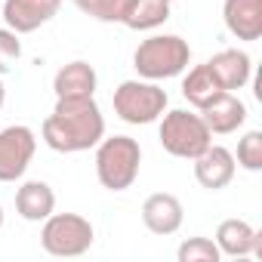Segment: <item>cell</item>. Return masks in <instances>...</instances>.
Here are the masks:
<instances>
[{"instance_id": "6da1fadb", "label": "cell", "mask_w": 262, "mask_h": 262, "mask_svg": "<svg viewBox=\"0 0 262 262\" xmlns=\"http://www.w3.org/2000/svg\"><path fill=\"white\" fill-rule=\"evenodd\" d=\"M43 142L53 151H86L105 136V117L93 96H62L43 120Z\"/></svg>"}, {"instance_id": "7a4b0ae2", "label": "cell", "mask_w": 262, "mask_h": 262, "mask_svg": "<svg viewBox=\"0 0 262 262\" xmlns=\"http://www.w3.org/2000/svg\"><path fill=\"white\" fill-rule=\"evenodd\" d=\"M139 164H142V148L136 139L129 136H108L99 139L96 148V176L102 182V188L108 191H126L139 176Z\"/></svg>"}, {"instance_id": "3957f363", "label": "cell", "mask_w": 262, "mask_h": 262, "mask_svg": "<svg viewBox=\"0 0 262 262\" xmlns=\"http://www.w3.org/2000/svg\"><path fill=\"white\" fill-rule=\"evenodd\" d=\"M191 50L179 34H155L148 40H142L133 53V65L145 80H164V77H176L188 68Z\"/></svg>"}, {"instance_id": "277c9868", "label": "cell", "mask_w": 262, "mask_h": 262, "mask_svg": "<svg viewBox=\"0 0 262 262\" xmlns=\"http://www.w3.org/2000/svg\"><path fill=\"white\" fill-rule=\"evenodd\" d=\"M210 142H213V133H210V126L204 123L201 114L185 111V108H176V111L164 114V120H161V145L173 158L191 161Z\"/></svg>"}, {"instance_id": "5b68a950", "label": "cell", "mask_w": 262, "mask_h": 262, "mask_svg": "<svg viewBox=\"0 0 262 262\" xmlns=\"http://www.w3.org/2000/svg\"><path fill=\"white\" fill-rule=\"evenodd\" d=\"M93 225L77 213H50L43 219L40 244L50 256H83L93 247Z\"/></svg>"}, {"instance_id": "8992f818", "label": "cell", "mask_w": 262, "mask_h": 262, "mask_svg": "<svg viewBox=\"0 0 262 262\" xmlns=\"http://www.w3.org/2000/svg\"><path fill=\"white\" fill-rule=\"evenodd\" d=\"M167 93L151 80H123L114 90V111L126 123H151L164 114Z\"/></svg>"}, {"instance_id": "52a82bcc", "label": "cell", "mask_w": 262, "mask_h": 262, "mask_svg": "<svg viewBox=\"0 0 262 262\" xmlns=\"http://www.w3.org/2000/svg\"><path fill=\"white\" fill-rule=\"evenodd\" d=\"M34 148H37V139L28 126L16 123L0 129V182H16L28 170Z\"/></svg>"}, {"instance_id": "ba28073f", "label": "cell", "mask_w": 262, "mask_h": 262, "mask_svg": "<svg viewBox=\"0 0 262 262\" xmlns=\"http://www.w3.org/2000/svg\"><path fill=\"white\" fill-rule=\"evenodd\" d=\"M191 161H194V179L204 188H210V191H219V188H225L234 179V155L228 148H222V145H213L210 142Z\"/></svg>"}, {"instance_id": "9c48e42d", "label": "cell", "mask_w": 262, "mask_h": 262, "mask_svg": "<svg viewBox=\"0 0 262 262\" xmlns=\"http://www.w3.org/2000/svg\"><path fill=\"white\" fill-rule=\"evenodd\" d=\"M182 213H185L182 210V201L176 194H170V191H155L142 204V222H145V228L151 234H161V237L179 231Z\"/></svg>"}, {"instance_id": "30bf717a", "label": "cell", "mask_w": 262, "mask_h": 262, "mask_svg": "<svg viewBox=\"0 0 262 262\" xmlns=\"http://www.w3.org/2000/svg\"><path fill=\"white\" fill-rule=\"evenodd\" d=\"M216 247H219V253L234 256V259L262 256V234L244 219H225L216 228Z\"/></svg>"}, {"instance_id": "8fae6325", "label": "cell", "mask_w": 262, "mask_h": 262, "mask_svg": "<svg viewBox=\"0 0 262 262\" xmlns=\"http://www.w3.org/2000/svg\"><path fill=\"white\" fill-rule=\"evenodd\" d=\"M62 7V0H7L4 4V19L16 34H28L50 22Z\"/></svg>"}, {"instance_id": "7c38bea8", "label": "cell", "mask_w": 262, "mask_h": 262, "mask_svg": "<svg viewBox=\"0 0 262 262\" xmlns=\"http://www.w3.org/2000/svg\"><path fill=\"white\" fill-rule=\"evenodd\" d=\"M201 117L210 126V133H234V129L247 120V105L231 90H222L216 99H210L201 108Z\"/></svg>"}, {"instance_id": "4fadbf2b", "label": "cell", "mask_w": 262, "mask_h": 262, "mask_svg": "<svg viewBox=\"0 0 262 262\" xmlns=\"http://www.w3.org/2000/svg\"><path fill=\"white\" fill-rule=\"evenodd\" d=\"M222 16L237 40L262 37V0H225Z\"/></svg>"}, {"instance_id": "5bb4252c", "label": "cell", "mask_w": 262, "mask_h": 262, "mask_svg": "<svg viewBox=\"0 0 262 262\" xmlns=\"http://www.w3.org/2000/svg\"><path fill=\"white\" fill-rule=\"evenodd\" d=\"M96 68L83 59H74L68 65H62L53 77V90H56V99L62 96H93L96 93Z\"/></svg>"}, {"instance_id": "9a60e30c", "label": "cell", "mask_w": 262, "mask_h": 262, "mask_svg": "<svg viewBox=\"0 0 262 262\" xmlns=\"http://www.w3.org/2000/svg\"><path fill=\"white\" fill-rule=\"evenodd\" d=\"M207 65L222 90H241L250 80V56L244 50H219Z\"/></svg>"}, {"instance_id": "2e32d148", "label": "cell", "mask_w": 262, "mask_h": 262, "mask_svg": "<svg viewBox=\"0 0 262 262\" xmlns=\"http://www.w3.org/2000/svg\"><path fill=\"white\" fill-rule=\"evenodd\" d=\"M16 210H19V216L28 219V222H43V219L56 210V194H53V188H50L47 182L31 179V182H25V185L16 191Z\"/></svg>"}, {"instance_id": "e0dca14e", "label": "cell", "mask_w": 262, "mask_h": 262, "mask_svg": "<svg viewBox=\"0 0 262 262\" xmlns=\"http://www.w3.org/2000/svg\"><path fill=\"white\" fill-rule=\"evenodd\" d=\"M222 93V86H219V80L213 77V71H210V65L204 62V65H194L188 74H185V80H182V96L201 111L210 99H216Z\"/></svg>"}, {"instance_id": "ac0fdd59", "label": "cell", "mask_w": 262, "mask_h": 262, "mask_svg": "<svg viewBox=\"0 0 262 262\" xmlns=\"http://www.w3.org/2000/svg\"><path fill=\"white\" fill-rule=\"evenodd\" d=\"M167 19H170V0H133L123 25L133 31H148L164 25Z\"/></svg>"}, {"instance_id": "d6986e66", "label": "cell", "mask_w": 262, "mask_h": 262, "mask_svg": "<svg viewBox=\"0 0 262 262\" xmlns=\"http://www.w3.org/2000/svg\"><path fill=\"white\" fill-rule=\"evenodd\" d=\"M74 4L99 22H123L133 0H74Z\"/></svg>"}, {"instance_id": "ffe728a7", "label": "cell", "mask_w": 262, "mask_h": 262, "mask_svg": "<svg viewBox=\"0 0 262 262\" xmlns=\"http://www.w3.org/2000/svg\"><path fill=\"white\" fill-rule=\"evenodd\" d=\"M176 256H179V262H219L222 259L219 247L210 237H188Z\"/></svg>"}, {"instance_id": "44dd1931", "label": "cell", "mask_w": 262, "mask_h": 262, "mask_svg": "<svg viewBox=\"0 0 262 262\" xmlns=\"http://www.w3.org/2000/svg\"><path fill=\"white\" fill-rule=\"evenodd\" d=\"M237 164L247 170H262V133L259 129H250V133L237 142Z\"/></svg>"}, {"instance_id": "7402d4cb", "label": "cell", "mask_w": 262, "mask_h": 262, "mask_svg": "<svg viewBox=\"0 0 262 262\" xmlns=\"http://www.w3.org/2000/svg\"><path fill=\"white\" fill-rule=\"evenodd\" d=\"M22 56V40L13 28H0V74H7Z\"/></svg>"}, {"instance_id": "603a6c76", "label": "cell", "mask_w": 262, "mask_h": 262, "mask_svg": "<svg viewBox=\"0 0 262 262\" xmlns=\"http://www.w3.org/2000/svg\"><path fill=\"white\" fill-rule=\"evenodd\" d=\"M4 99H7V90H4V80H0V105H4Z\"/></svg>"}, {"instance_id": "cb8c5ba5", "label": "cell", "mask_w": 262, "mask_h": 262, "mask_svg": "<svg viewBox=\"0 0 262 262\" xmlns=\"http://www.w3.org/2000/svg\"><path fill=\"white\" fill-rule=\"evenodd\" d=\"M0 228H4V207H0Z\"/></svg>"}, {"instance_id": "d4e9b609", "label": "cell", "mask_w": 262, "mask_h": 262, "mask_svg": "<svg viewBox=\"0 0 262 262\" xmlns=\"http://www.w3.org/2000/svg\"><path fill=\"white\" fill-rule=\"evenodd\" d=\"M170 4H173V0H170Z\"/></svg>"}]
</instances>
